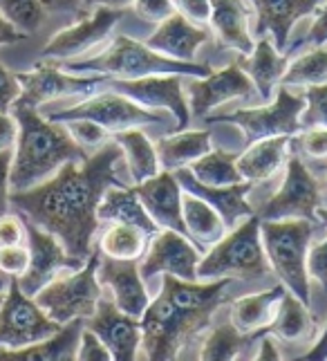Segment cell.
<instances>
[{
  "instance_id": "f1b7e54d",
  "label": "cell",
  "mask_w": 327,
  "mask_h": 361,
  "mask_svg": "<svg viewBox=\"0 0 327 361\" xmlns=\"http://www.w3.org/2000/svg\"><path fill=\"white\" fill-rule=\"evenodd\" d=\"M285 292L287 288L280 283L265 292L235 298L231 305V323L237 330H242L247 334L262 332L265 328H269V323L273 321L276 310H278V303Z\"/></svg>"
},
{
  "instance_id": "6f0895ef",
  "label": "cell",
  "mask_w": 327,
  "mask_h": 361,
  "mask_svg": "<svg viewBox=\"0 0 327 361\" xmlns=\"http://www.w3.org/2000/svg\"><path fill=\"white\" fill-rule=\"evenodd\" d=\"M298 359H327V326H325L323 334L319 337V341L314 343L309 350L303 357H298Z\"/></svg>"
},
{
  "instance_id": "836d02e7",
  "label": "cell",
  "mask_w": 327,
  "mask_h": 361,
  "mask_svg": "<svg viewBox=\"0 0 327 361\" xmlns=\"http://www.w3.org/2000/svg\"><path fill=\"white\" fill-rule=\"evenodd\" d=\"M265 332V330H262ZM260 332H242L237 330L231 321L220 323L218 328H213V332L204 339L202 348H199L197 357L204 361H226V359H237L247 353V345L254 341V337Z\"/></svg>"
},
{
  "instance_id": "d6986e66",
  "label": "cell",
  "mask_w": 327,
  "mask_h": 361,
  "mask_svg": "<svg viewBox=\"0 0 327 361\" xmlns=\"http://www.w3.org/2000/svg\"><path fill=\"white\" fill-rule=\"evenodd\" d=\"M173 173H175V178L180 180L182 189L186 193L197 195L199 200H204L206 204H211L218 211L220 218L224 220L226 229H233L237 222H242L245 218L256 214L254 207L247 202L249 191L254 189V184L247 180L237 182V184H229V186H211V184L199 182L188 166H182Z\"/></svg>"
},
{
  "instance_id": "603a6c76",
  "label": "cell",
  "mask_w": 327,
  "mask_h": 361,
  "mask_svg": "<svg viewBox=\"0 0 327 361\" xmlns=\"http://www.w3.org/2000/svg\"><path fill=\"white\" fill-rule=\"evenodd\" d=\"M206 41H209V30L204 25H195L184 14H180V11H175L173 16L157 25V30L148 36L146 45L171 59L191 61L193 63L197 49Z\"/></svg>"
},
{
  "instance_id": "f6af8a7d",
  "label": "cell",
  "mask_w": 327,
  "mask_h": 361,
  "mask_svg": "<svg viewBox=\"0 0 327 361\" xmlns=\"http://www.w3.org/2000/svg\"><path fill=\"white\" fill-rule=\"evenodd\" d=\"M77 359H81V361H108V359H112V355L106 348V343L99 339L92 330L83 328L81 339H79Z\"/></svg>"
},
{
  "instance_id": "f546056e",
  "label": "cell",
  "mask_w": 327,
  "mask_h": 361,
  "mask_svg": "<svg viewBox=\"0 0 327 361\" xmlns=\"http://www.w3.org/2000/svg\"><path fill=\"white\" fill-rule=\"evenodd\" d=\"M161 171L188 166L211 151V130H178L155 144Z\"/></svg>"
},
{
  "instance_id": "4316f807",
  "label": "cell",
  "mask_w": 327,
  "mask_h": 361,
  "mask_svg": "<svg viewBox=\"0 0 327 361\" xmlns=\"http://www.w3.org/2000/svg\"><path fill=\"white\" fill-rule=\"evenodd\" d=\"M292 146V137L278 135V137H265L247 146L242 155H237V169L242 178L251 184L265 182L280 171L287 161V151Z\"/></svg>"
},
{
  "instance_id": "ab89813d",
  "label": "cell",
  "mask_w": 327,
  "mask_h": 361,
  "mask_svg": "<svg viewBox=\"0 0 327 361\" xmlns=\"http://www.w3.org/2000/svg\"><path fill=\"white\" fill-rule=\"evenodd\" d=\"M294 153L307 159H327V128L314 126L292 137Z\"/></svg>"
},
{
  "instance_id": "f907efd6",
  "label": "cell",
  "mask_w": 327,
  "mask_h": 361,
  "mask_svg": "<svg viewBox=\"0 0 327 361\" xmlns=\"http://www.w3.org/2000/svg\"><path fill=\"white\" fill-rule=\"evenodd\" d=\"M11 161H14V148H9V151H0V216L7 214V211L11 209V204H9V193H11V186H9Z\"/></svg>"
},
{
  "instance_id": "ba28073f",
  "label": "cell",
  "mask_w": 327,
  "mask_h": 361,
  "mask_svg": "<svg viewBox=\"0 0 327 361\" xmlns=\"http://www.w3.org/2000/svg\"><path fill=\"white\" fill-rule=\"evenodd\" d=\"M305 110V97H298L289 92L287 85H280L276 102L271 106L262 108H242L233 110V113L213 115L206 117L209 123H235L237 128H242L247 146L254 144L265 137H278L287 135L294 137L305 126L300 123V113Z\"/></svg>"
},
{
  "instance_id": "6da1fadb",
  "label": "cell",
  "mask_w": 327,
  "mask_h": 361,
  "mask_svg": "<svg viewBox=\"0 0 327 361\" xmlns=\"http://www.w3.org/2000/svg\"><path fill=\"white\" fill-rule=\"evenodd\" d=\"M121 146L108 140L83 161H68L49 180L27 191H11V209L63 243L68 254L85 260L99 231V202L110 186H123L117 164Z\"/></svg>"
},
{
  "instance_id": "ac0fdd59",
  "label": "cell",
  "mask_w": 327,
  "mask_h": 361,
  "mask_svg": "<svg viewBox=\"0 0 327 361\" xmlns=\"http://www.w3.org/2000/svg\"><path fill=\"white\" fill-rule=\"evenodd\" d=\"M85 328L92 330L106 343L112 359L132 361L140 357L142 321L137 317H130L128 312H123L110 298L104 296L99 298L94 314L90 319H85Z\"/></svg>"
},
{
  "instance_id": "7bdbcfd3",
  "label": "cell",
  "mask_w": 327,
  "mask_h": 361,
  "mask_svg": "<svg viewBox=\"0 0 327 361\" xmlns=\"http://www.w3.org/2000/svg\"><path fill=\"white\" fill-rule=\"evenodd\" d=\"M132 7H135V14L142 20L157 23V25L178 11L173 5V0H135Z\"/></svg>"
},
{
  "instance_id": "52a82bcc",
  "label": "cell",
  "mask_w": 327,
  "mask_h": 361,
  "mask_svg": "<svg viewBox=\"0 0 327 361\" xmlns=\"http://www.w3.org/2000/svg\"><path fill=\"white\" fill-rule=\"evenodd\" d=\"M99 263H101V249H92V254L85 258L83 267H79L70 276L54 279L36 294L45 312L58 321L61 326L74 319H90L101 298V283H99Z\"/></svg>"
},
{
  "instance_id": "7402d4cb",
  "label": "cell",
  "mask_w": 327,
  "mask_h": 361,
  "mask_svg": "<svg viewBox=\"0 0 327 361\" xmlns=\"http://www.w3.org/2000/svg\"><path fill=\"white\" fill-rule=\"evenodd\" d=\"M319 3L321 0H251V7L256 11L254 36L256 39L269 36L273 45L285 52L294 25L314 14Z\"/></svg>"
},
{
  "instance_id": "f5cc1de1",
  "label": "cell",
  "mask_w": 327,
  "mask_h": 361,
  "mask_svg": "<svg viewBox=\"0 0 327 361\" xmlns=\"http://www.w3.org/2000/svg\"><path fill=\"white\" fill-rule=\"evenodd\" d=\"M45 14H81L83 0H41Z\"/></svg>"
},
{
  "instance_id": "9f6ffc18",
  "label": "cell",
  "mask_w": 327,
  "mask_h": 361,
  "mask_svg": "<svg viewBox=\"0 0 327 361\" xmlns=\"http://www.w3.org/2000/svg\"><path fill=\"white\" fill-rule=\"evenodd\" d=\"M135 0H83V11L94 7H110V9H128Z\"/></svg>"
},
{
  "instance_id": "d6a6232c",
  "label": "cell",
  "mask_w": 327,
  "mask_h": 361,
  "mask_svg": "<svg viewBox=\"0 0 327 361\" xmlns=\"http://www.w3.org/2000/svg\"><path fill=\"white\" fill-rule=\"evenodd\" d=\"M182 216L188 238L195 245H216L229 231L216 209L186 191L182 195Z\"/></svg>"
},
{
  "instance_id": "11a10c76",
  "label": "cell",
  "mask_w": 327,
  "mask_h": 361,
  "mask_svg": "<svg viewBox=\"0 0 327 361\" xmlns=\"http://www.w3.org/2000/svg\"><path fill=\"white\" fill-rule=\"evenodd\" d=\"M256 359H280V353H278V348H276L269 332L260 334V350L256 353Z\"/></svg>"
},
{
  "instance_id": "ee69618b",
  "label": "cell",
  "mask_w": 327,
  "mask_h": 361,
  "mask_svg": "<svg viewBox=\"0 0 327 361\" xmlns=\"http://www.w3.org/2000/svg\"><path fill=\"white\" fill-rule=\"evenodd\" d=\"M307 274L309 279L316 281L323 292L327 294V235L316 243L314 247H309V254H307Z\"/></svg>"
},
{
  "instance_id": "74e56055",
  "label": "cell",
  "mask_w": 327,
  "mask_h": 361,
  "mask_svg": "<svg viewBox=\"0 0 327 361\" xmlns=\"http://www.w3.org/2000/svg\"><path fill=\"white\" fill-rule=\"evenodd\" d=\"M0 14L27 36L39 30L45 20L41 0H0Z\"/></svg>"
},
{
  "instance_id": "e575fe53",
  "label": "cell",
  "mask_w": 327,
  "mask_h": 361,
  "mask_svg": "<svg viewBox=\"0 0 327 361\" xmlns=\"http://www.w3.org/2000/svg\"><path fill=\"white\" fill-rule=\"evenodd\" d=\"M150 235L140 227L121 225V222H110V227L104 231L99 249L101 254L115 260H137L148 247Z\"/></svg>"
},
{
  "instance_id": "5bb4252c",
  "label": "cell",
  "mask_w": 327,
  "mask_h": 361,
  "mask_svg": "<svg viewBox=\"0 0 327 361\" xmlns=\"http://www.w3.org/2000/svg\"><path fill=\"white\" fill-rule=\"evenodd\" d=\"M108 88L135 99L150 110H168L175 119L171 133L186 130L191 108L184 99V74H150L144 79H110Z\"/></svg>"
},
{
  "instance_id": "4dcf8cb0",
  "label": "cell",
  "mask_w": 327,
  "mask_h": 361,
  "mask_svg": "<svg viewBox=\"0 0 327 361\" xmlns=\"http://www.w3.org/2000/svg\"><path fill=\"white\" fill-rule=\"evenodd\" d=\"M115 142L121 146V153L128 166V176L132 184H142L148 178H155L161 171L155 144L148 140L146 133L140 128H128L115 133Z\"/></svg>"
},
{
  "instance_id": "7c38bea8",
  "label": "cell",
  "mask_w": 327,
  "mask_h": 361,
  "mask_svg": "<svg viewBox=\"0 0 327 361\" xmlns=\"http://www.w3.org/2000/svg\"><path fill=\"white\" fill-rule=\"evenodd\" d=\"M16 79L20 83V97L16 104L39 108L47 102H54V99L90 94L99 85H108L112 77H106V74L77 77L74 72H63L49 59H41L30 72H18Z\"/></svg>"
},
{
  "instance_id": "2e32d148",
  "label": "cell",
  "mask_w": 327,
  "mask_h": 361,
  "mask_svg": "<svg viewBox=\"0 0 327 361\" xmlns=\"http://www.w3.org/2000/svg\"><path fill=\"white\" fill-rule=\"evenodd\" d=\"M184 81L188 88V108L195 117H209L213 108L256 94L254 81L237 61L218 72L213 70L209 77H184Z\"/></svg>"
},
{
  "instance_id": "8fae6325",
  "label": "cell",
  "mask_w": 327,
  "mask_h": 361,
  "mask_svg": "<svg viewBox=\"0 0 327 361\" xmlns=\"http://www.w3.org/2000/svg\"><path fill=\"white\" fill-rule=\"evenodd\" d=\"M323 202L321 184L314 173L305 166L300 155L292 153L287 159V171L283 184L269 200L262 204L256 216L260 220H285V218H307L316 222V209Z\"/></svg>"
},
{
  "instance_id": "9c48e42d",
  "label": "cell",
  "mask_w": 327,
  "mask_h": 361,
  "mask_svg": "<svg viewBox=\"0 0 327 361\" xmlns=\"http://www.w3.org/2000/svg\"><path fill=\"white\" fill-rule=\"evenodd\" d=\"M61 330V323L49 317L36 303L34 296H27L18 285V279L11 276L5 301L0 305V348L18 350L32 343H39Z\"/></svg>"
},
{
  "instance_id": "91938a15",
  "label": "cell",
  "mask_w": 327,
  "mask_h": 361,
  "mask_svg": "<svg viewBox=\"0 0 327 361\" xmlns=\"http://www.w3.org/2000/svg\"><path fill=\"white\" fill-rule=\"evenodd\" d=\"M9 285V276H5V274H0V292H3L5 288Z\"/></svg>"
},
{
  "instance_id": "83f0119b",
  "label": "cell",
  "mask_w": 327,
  "mask_h": 361,
  "mask_svg": "<svg viewBox=\"0 0 327 361\" xmlns=\"http://www.w3.org/2000/svg\"><path fill=\"white\" fill-rule=\"evenodd\" d=\"M99 220L101 222H121V225H132L146 231L150 238L159 231V227L148 216L144 202L137 195L135 186H110L106 195L99 202Z\"/></svg>"
},
{
  "instance_id": "e0dca14e",
  "label": "cell",
  "mask_w": 327,
  "mask_h": 361,
  "mask_svg": "<svg viewBox=\"0 0 327 361\" xmlns=\"http://www.w3.org/2000/svg\"><path fill=\"white\" fill-rule=\"evenodd\" d=\"M199 260H202V256H199L191 238L173 229H164L153 235L146 258L140 263V271L146 283L153 281L157 274H171V276L184 281H197Z\"/></svg>"
},
{
  "instance_id": "d4e9b609",
  "label": "cell",
  "mask_w": 327,
  "mask_h": 361,
  "mask_svg": "<svg viewBox=\"0 0 327 361\" xmlns=\"http://www.w3.org/2000/svg\"><path fill=\"white\" fill-rule=\"evenodd\" d=\"M251 9L242 0H211V18L209 25L216 32L218 41L240 52L242 56L254 52V36L249 30Z\"/></svg>"
},
{
  "instance_id": "484cf974",
  "label": "cell",
  "mask_w": 327,
  "mask_h": 361,
  "mask_svg": "<svg viewBox=\"0 0 327 361\" xmlns=\"http://www.w3.org/2000/svg\"><path fill=\"white\" fill-rule=\"evenodd\" d=\"M85 328V319H74L66 326H61L58 332L39 343H32L18 350H3L0 348V361H68L77 359L79 339Z\"/></svg>"
},
{
  "instance_id": "44dd1931",
  "label": "cell",
  "mask_w": 327,
  "mask_h": 361,
  "mask_svg": "<svg viewBox=\"0 0 327 361\" xmlns=\"http://www.w3.org/2000/svg\"><path fill=\"white\" fill-rule=\"evenodd\" d=\"M97 274L99 283L106 285L112 292V301L130 317L142 319L150 298L146 290V281L142 279L140 263L137 260H115L101 254V263H99Z\"/></svg>"
},
{
  "instance_id": "ffe728a7",
  "label": "cell",
  "mask_w": 327,
  "mask_h": 361,
  "mask_svg": "<svg viewBox=\"0 0 327 361\" xmlns=\"http://www.w3.org/2000/svg\"><path fill=\"white\" fill-rule=\"evenodd\" d=\"M137 195L144 202L148 216L159 229H173L184 233L188 238V231L182 216V184L175 178L173 171H159L155 178H148L142 184H132Z\"/></svg>"
},
{
  "instance_id": "1f68e13d",
  "label": "cell",
  "mask_w": 327,
  "mask_h": 361,
  "mask_svg": "<svg viewBox=\"0 0 327 361\" xmlns=\"http://www.w3.org/2000/svg\"><path fill=\"white\" fill-rule=\"evenodd\" d=\"M311 330H314V321L309 317V305L287 290L280 298L278 310H276V317L269 323L267 332L280 341L298 343L311 337Z\"/></svg>"
},
{
  "instance_id": "5b68a950",
  "label": "cell",
  "mask_w": 327,
  "mask_h": 361,
  "mask_svg": "<svg viewBox=\"0 0 327 361\" xmlns=\"http://www.w3.org/2000/svg\"><path fill=\"white\" fill-rule=\"evenodd\" d=\"M314 235V222L307 218L260 220V238L271 271L300 301H311L307 254Z\"/></svg>"
},
{
  "instance_id": "60d3db41",
  "label": "cell",
  "mask_w": 327,
  "mask_h": 361,
  "mask_svg": "<svg viewBox=\"0 0 327 361\" xmlns=\"http://www.w3.org/2000/svg\"><path fill=\"white\" fill-rule=\"evenodd\" d=\"M66 126H68V130L74 140H77L85 151H90V153L97 151L99 146H104L110 140V133L90 119H72V121H66Z\"/></svg>"
},
{
  "instance_id": "d590c367",
  "label": "cell",
  "mask_w": 327,
  "mask_h": 361,
  "mask_svg": "<svg viewBox=\"0 0 327 361\" xmlns=\"http://www.w3.org/2000/svg\"><path fill=\"white\" fill-rule=\"evenodd\" d=\"M188 169H191V173L199 182L211 186H229V184L245 182L240 169H237V155L226 153L222 148L209 151L206 155L191 161Z\"/></svg>"
},
{
  "instance_id": "277c9868",
  "label": "cell",
  "mask_w": 327,
  "mask_h": 361,
  "mask_svg": "<svg viewBox=\"0 0 327 361\" xmlns=\"http://www.w3.org/2000/svg\"><path fill=\"white\" fill-rule=\"evenodd\" d=\"M63 68L83 74H106L112 79H144L150 74H184V77H209L213 68L197 61L171 59L155 52L146 43H140L130 36H117L115 41L97 56H81L63 61Z\"/></svg>"
},
{
  "instance_id": "7a4b0ae2",
  "label": "cell",
  "mask_w": 327,
  "mask_h": 361,
  "mask_svg": "<svg viewBox=\"0 0 327 361\" xmlns=\"http://www.w3.org/2000/svg\"><path fill=\"white\" fill-rule=\"evenodd\" d=\"M233 279L206 283L184 281L164 274L161 290L142 314V350L146 359L168 361L186 353V345L202 332L222 307Z\"/></svg>"
},
{
  "instance_id": "db71d44e",
  "label": "cell",
  "mask_w": 327,
  "mask_h": 361,
  "mask_svg": "<svg viewBox=\"0 0 327 361\" xmlns=\"http://www.w3.org/2000/svg\"><path fill=\"white\" fill-rule=\"evenodd\" d=\"M27 39V34H23L20 30H16L3 14H0V45H14Z\"/></svg>"
},
{
  "instance_id": "7dc6e473",
  "label": "cell",
  "mask_w": 327,
  "mask_h": 361,
  "mask_svg": "<svg viewBox=\"0 0 327 361\" xmlns=\"http://www.w3.org/2000/svg\"><path fill=\"white\" fill-rule=\"evenodd\" d=\"M27 240L25 233V220L20 214H3L0 216V247L5 245H23Z\"/></svg>"
},
{
  "instance_id": "b9f144b4",
  "label": "cell",
  "mask_w": 327,
  "mask_h": 361,
  "mask_svg": "<svg viewBox=\"0 0 327 361\" xmlns=\"http://www.w3.org/2000/svg\"><path fill=\"white\" fill-rule=\"evenodd\" d=\"M30 265V249L27 245H5L0 247V274L5 276H20Z\"/></svg>"
},
{
  "instance_id": "3957f363",
  "label": "cell",
  "mask_w": 327,
  "mask_h": 361,
  "mask_svg": "<svg viewBox=\"0 0 327 361\" xmlns=\"http://www.w3.org/2000/svg\"><path fill=\"white\" fill-rule=\"evenodd\" d=\"M11 115L18 121V140L11 161V191H27L49 180L68 161H83L90 151L74 140L68 126L45 119L32 106L14 104Z\"/></svg>"
},
{
  "instance_id": "4fadbf2b",
  "label": "cell",
  "mask_w": 327,
  "mask_h": 361,
  "mask_svg": "<svg viewBox=\"0 0 327 361\" xmlns=\"http://www.w3.org/2000/svg\"><path fill=\"white\" fill-rule=\"evenodd\" d=\"M23 220H25V233H27L30 265L18 276V285L27 296H36L63 269H79L83 267L85 260L68 254V249L63 247V243L56 235H52L39 225H34L27 218Z\"/></svg>"
},
{
  "instance_id": "8992f818",
  "label": "cell",
  "mask_w": 327,
  "mask_h": 361,
  "mask_svg": "<svg viewBox=\"0 0 327 361\" xmlns=\"http://www.w3.org/2000/svg\"><path fill=\"white\" fill-rule=\"evenodd\" d=\"M271 274L265 247L260 238V218L254 214L237 222L229 233L211 245V252L199 260L197 279H237L258 281Z\"/></svg>"
},
{
  "instance_id": "bcb514c9",
  "label": "cell",
  "mask_w": 327,
  "mask_h": 361,
  "mask_svg": "<svg viewBox=\"0 0 327 361\" xmlns=\"http://www.w3.org/2000/svg\"><path fill=\"white\" fill-rule=\"evenodd\" d=\"M327 43V3L319 9L316 7V18H314V23H311V27L307 30V34L303 36L300 41H296L292 47H287V49H298V47H321V45H325ZM289 52V54H292Z\"/></svg>"
},
{
  "instance_id": "9a60e30c",
  "label": "cell",
  "mask_w": 327,
  "mask_h": 361,
  "mask_svg": "<svg viewBox=\"0 0 327 361\" xmlns=\"http://www.w3.org/2000/svg\"><path fill=\"white\" fill-rule=\"evenodd\" d=\"M125 9H110V7H94L90 14L83 16L79 23L70 25V27L61 30L49 39L41 52V59L49 61H70L81 59L97 45H101L117 23L123 18Z\"/></svg>"
},
{
  "instance_id": "681fc988",
  "label": "cell",
  "mask_w": 327,
  "mask_h": 361,
  "mask_svg": "<svg viewBox=\"0 0 327 361\" xmlns=\"http://www.w3.org/2000/svg\"><path fill=\"white\" fill-rule=\"evenodd\" d=\"M173 5L195 25H206L211 18V0H173Z\"/></svg>"
},
{
  "instance_id": "8d00e7d4",
  "label": "cell",
  "mask_w": 327,
  "mask_h": 361,
  "mask_svg": "<svg viewBox=\"0 0 327 361\" xmlns=\"http://www.w3.org/2000/svg\"><path fill=\"white\" fill-rule=\"evenodd\" d=\"M327 83V49L311 47L307 54H300L287 66L280 85H323Z\"/></svg>"
},
{
  "instance_id": "c3c4849f",
  "label": "cell",
  "mask_w": 327,
  "mask_h": 361,
  "mask_svg": "<svg viewBox=\"0 0 327 361\" xmlns=\"http://www.w3.org/2000/svg\"><path fill=\"white\" fill-rule=\"evenodd\" d=\"M20 97V83L14 72L0 63V113H11V108Z\"/></svg>"
},
{
  "instance_id": "30bf717a",
  "label": "cell",
  "mask_w": 327,
  "mask_h": 361,
  "mask_svg": "<svg viewBox=\"0 0 327 361\" xmlns=\"http://www.w3.org/2000/svg\"><path fill=\"white\" fill-rule=\"evenodd\" d=\"M47 119L66 123L72 119H90L99 126H104L108 133H121L128 128H140L142 123H168L173 121L164 117V113H155V110L144 108L142 104H137L135 99L125 97L121 92H101L97 97L85 99V102L56 110V113H49ZM175 123V121H173Z\"/></svg>"
},
{
  "instance_id": "680465c9",
  "label": "cell",
  "mask_w": 327,
  "mask_h": 361,
  "mask_svg": "<svg viewBox=\"0 0 327 361\" xmlns=\"http://www.w3.org/2000/svg\"><path fill=\"white\" fill-rule=\"evenodd\" d=\"M316 218H319L321 225L327 227V207H319V209H316Z\"/></svg>"
},
{
  "instance_id": "cb8c5ba5",
  "label": "cell",
  "mask_w": 327,
  "mask_h": 361,
  "mask_svg": "<svg viewBox=\"0 0 327 361\" xmlns=\"http://www.w3.org/2000/svg\"><path fill=\"white\" fill-rule=\"evenodd\" d=\"M240 68L249 74V79L254 81V88L262 102H269L271 92L276 90V85H280L287 66H289V54L280 52L273 45L269 36H262L258 43L254 45V52L237 59Z\"/></svg>"
},
{
  "instance_id": "f35d334b",
  "label": "cell",
  "mask_w": 327,
  "mask_h": 361,
  "mask_svg": "<svg viewBox=\"0 0 327 361\" xmlns=\"http://www.w3.org/2000/svg\"><path fill=\"white\" fill-rule=\"evenodd\" d=\"M303 97H305V110L300 113V123L305 128H314V126L327 128V83L307 85Z\"/></svg>"
},
{
  "instance_id": "94428289",
  "label": "cell",
  "mask_w": 327,
  "mask_h": 361,
  "mask_svg": "<svg viewBox=\"0 0 327 361\" xmlns=\"http://www.w3.org/2000/svg\"><path fill=\"white\" fill-rule=\"evenodd\" d=\"M3 301H5V292H0V305H3Z\"/></svg>"
},
{
  "instance_id": "816d5d0a",
  "label": "cell",
  "mask_w": 327,
  "mask_h": 361,
  "mask_svg": "<svg viewBox=\"0 0 327 361\" xmlns=\"http://www.w3.org/2000/svg\"><path fill=\"white\" fill-rule=\"evenodd\" d=\"M18 140V121L14 115L0 113V151H9L16 146Z\"/></svg>"
}]
</instances>
